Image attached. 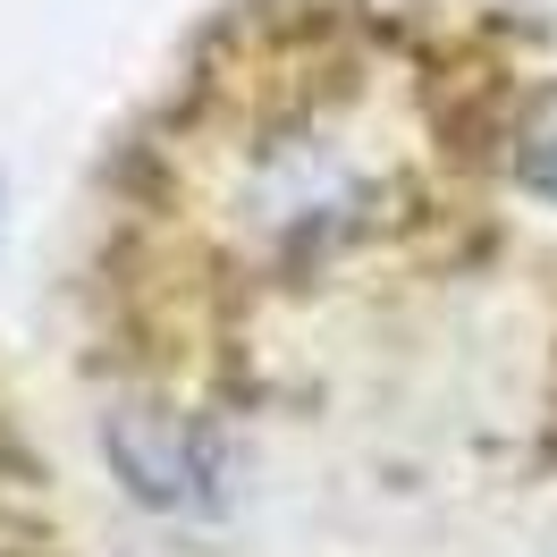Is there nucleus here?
<instances>
[{"mask_svg":"<svg viewBox=\"0 0 557 557\" xmlns=\"http://www.w3.org/2000/svg\"><path fill=\"white\" fill-rule=\"evenodd\" d=\"M549 76V17L516 0H228L85 195L110 465L203 516L305 330L498 262Z\"/></svg>","mask_w":557,"mask_h":557,"instance_id":"obj_1","label":"nucleus"},{"mask_svg":"<svg viewBox=\"0 0 557 557\" xmlns=\"http://www.w3.org/2000/svg\"><path fill=\"white\" fill-rule=\"evenodd\" d=\"M0 557H69V516L51 498V465H42L9 381H0Z\"/></svg>","mask_w":557,"mask_h":557,"instance_id":"obj_2","label":"nucleus"}]
</instances>
